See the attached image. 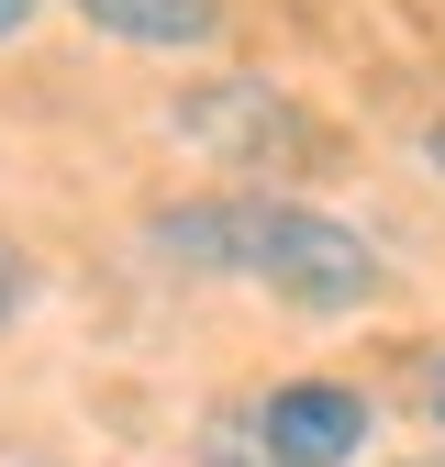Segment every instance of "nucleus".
Returning a JSON list of instances; mask_svg holds the SVG:
<instances>
[{
	"instance_id": "obj_4",
	"label": "nucleus",
	"mask_w": 445,
	"mask_h": 467,
	"mask_svg": "<svg viewBox=\"0 0 445 467\" xmlns=\"http://www.w3.org/2000/svg\"><path fill=\"white\" fill-rule=\"evenodd\" d=\"M89 34H123V45H156V56H190L222 34V0H67Z\"/></svg>"
},
{
	"instance_id": "obj_8",
	"label": "nucleus",
	"mask_w": 445,
	"mask_h": 467,
	"mask_svg": "<svg viewBox=\"0 0 445 467\" xmlns=\"http://www.w3.org/2000/svg\"><path fill=\"white\" fill-rule=\"evenodd\" d=\"M23 23H34V0H0V34H23Z\"/></svg>"
},
{
	"instance_id": "obj_10",
	"label": "nucleus",
	"mask_w": 445,
	"mask_h": 467,
	"mask_svg": "<svg viewBox=\"0 0 445 467\" xmlns=\"http://www.w3.org/2000/svg\"><path fill=\"white\" fill-rule=\"evenodd\" d=\"M423 467H445V456H423Z\"/></svg>"
},
{
	"instance_id": "obj_6",
	"label": "nucleus",
	"mask_w": 445,
	"mask_h": 467,
	"mask_svg": "<svg viewBox=\"0 0 445 467\" xmlns=\"http://www.w3.org/2000/svg\"><path fill=\"white\" fill-rule=\"evenodd\" d=\"M23 301H34V267H23L12 245H0V323H23Z\"/></svg>"
},
{
	"instance_id": "obj_7",
	"label": "nucleus",
	"mask_w": 445,
	"mask_h": 467,
	"mask_svg": "<svg viewBox=\"0 0 445 467\" xmlns=\"http://www.w3.org/2000/svg\"><path fill=\"white\" fill-rule=\"evenodd\" d=\"M423 423L445 434V357H423Z\"/></svg>"
},
{
	"instance_id": "obj_2",
	"label": "nucleus",
	"mask_w": 445,
	"mask_h": 467,
	"mask_svg": "<svg viewBox=\"0 0 445 467\" xmlns=\"http://www.w3.org/2000/svg\"><path fill=\"white\" fill-rule=\"evenodd\" d=\"M179 134L201 156H234V167H290V156H312L301 100H278L267 78H201V89H179Z\"/></svg>"
},
{
	"instance_id": "obj_9",
	"label": "nucleus",
	"mask_w": 445,
	"mask_h": 467,
	"mask_svg": "<svg viewBox=\"0 0 445 467\" xmlns=\"http://www.w3.org/2000/svg\"><path fill=\"white\" fill-rule=\"evenodd\" d=\"M423 156H434V179H445V123H434V134H423Z\"/></svg>"
},
{
	"instance_id": "obj_1",
	"label": "nucleus",
	"mask_w": 445,
	"mask_h": 467,
	"mask_svg": "<svg viewBox=\"0 0 445 467\" xmlns=\"http://www.w3.org/2000/svg\"><path fill=\"white\" fill-rule=\"evenodd\" d=\"M156 256L190 278H256L290 312H367L378 301V245L357 223H334L312 201H267V190H212L156 223Z\"/></svg>"
},
{
	"instance_id": "obj_3",
	"label": "nucleus",
	"mask_w": 445,
	"mask_h": 467,
	"mask_svg": "<svg viewBox=\"0 0 445 467\" xmlns=\"http://www.w3.org/2000/svg\"><path fill=\"white\" fill-rule=\"evenodd\" d=\"M256 423H267L278 467H346V456H367V389H346V379H290V389L256 400Z\"/></svg>"
},
{
	"instance_id": "obj_5",
	"label": "nucleus",
	"mask_w": 445,
	"mask_h": 467,
	"mask_svg": "<svg viewBox=\"0 0 445 467\" xmlns=\"http://www.w3.org/2000/svg\"><path fill=\"white\" fill-rule=\"evenodd\" d=\"M201 467H278V445H267V423H256V400H245V412H212Z\"/></svg>"
}]
</instances>
